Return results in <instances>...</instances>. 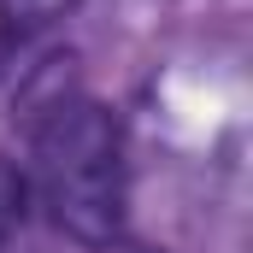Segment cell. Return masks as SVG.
<instances>
[{
	"mask_svg": "<svg viewBox=\"0 0 253 253\" xmlns=\"http://www.w3.org/2000/svg\"><path fill=\"white\" fill-rule=\"evenodd\" d=\"M36 183L53 230L77 248H112L124 236V124L88 94H53L30 112Z\"/></svg>",
	"mask_w": 253,
	"mask_h": 253,
	"instance_id": "obj_1",
	"label": "cell"
},
{
	"mask_svg": "<svg viewBox=\"0 0 253 253\" xmlns=\"http://www.w3.org/2000/svg\"><path fill=\"white\" fill-rule=\"evenodd\" d=\"M77 12V0H0V36L12 42H30L42 30H53L59 18Z\"/></svg>",
	"mask_w": 253,
	"mask_h": 253,
	"instance_id": "obj_2",
	"label": "cell"
},
{
	"mask_svg": "<svg viewBox=\"0 0 253 253\" xmlns=\"http://www.w3.org/2000/svg\"><path fill=\"white\" fill-rule=\"evenodd\" d=\"M24 218H30V177L12 159H0V248L24 230Z\"/></svg>",
	"mask_w": 253,
	"mask_h": 253,
	"instance_id": "obj_3",
	"label": "cell"
}]
</instances>
